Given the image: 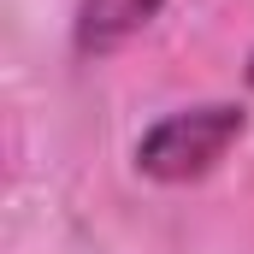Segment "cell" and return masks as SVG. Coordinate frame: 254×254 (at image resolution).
<instances>
[{
    "label": "cell",
    "instance_id": "2",
    "mask_svg": "<svg viewBox=\"0 0 254 254\" xmlns=\"http://www.w3.org/2000/svg\"><path fill=\"white\" fill-rule=\"evenodd\" d=\"M166 0H83L77 6V48L83 54H113L136 30H148L160 18Z\"/></svg>",
    "mask_w": 254,
    "mask_h": 254
},
{
    "label": "cell",
    "instance_id": "1",
    "mask_svg": "<svg viewBox=\"0 0 254 254\" xmlns=\"http://www.w3.org/2000/svg\"><path fill=\"white\" fill-rule=\"evenodd\" d=\"M249 130V113L231 107V101H207L190 113H172L136 142V172L154 178V184H190L207 178Z\"/></svg>",
    "mask_w": 254,
    "mask_h": 254
},
{
    "label": "cell",
    "instance_id": "3",
    "mask_svg": "<svg viewBox=\"0 0 254 254\" xmlns=\"http://www.w3.org/2000/svg\"><path fill=\"white\" fill-rule=\"evenodd\" d=\"M249 83H254V54H249Z\"/></svg>",
    "mask_w": 254,
    "mask_h": 254
}]
</instances>
